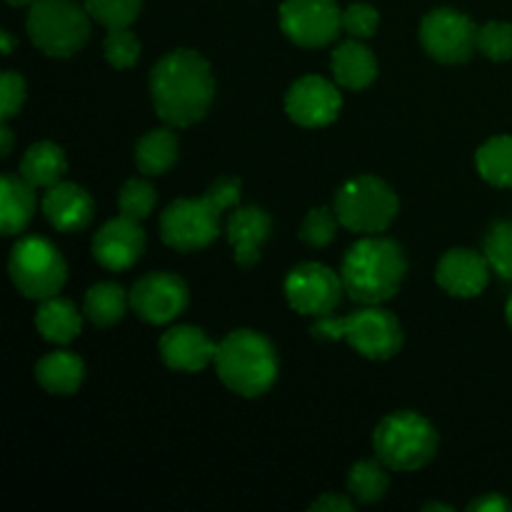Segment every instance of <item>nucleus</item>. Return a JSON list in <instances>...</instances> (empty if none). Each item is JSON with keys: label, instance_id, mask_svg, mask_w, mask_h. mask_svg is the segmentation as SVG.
<instances>
[{"label": "nucleus", "instance_id": "nucleus-1", "mask_svg": "<svg viewBox=\"0 0 512 512\" xmlns=\"http://www.w3.org/2000/svg\"><path fill=\"white\" fill-rule=\"evenodd\" d=\"M215 80L210 63L190 48L163 55L150 73V98L160 120L188 128L205 118L213 103Z\"/></svg>", "mask_w": 512, "mask_h": 512}, {"label": "nucleus", "instance_id": "nucleus-2", "mask_svg": "<svg viewBox=\"0 0 512 512\" xmlns=\"http://www.w3.org/2000/svg\"><path fill=\"white\" fill-rule=\"evenodd\" d=\"M238 178H218L203 198H183L170 203L160 215V238L180 253L208 248L220 233V215L240 200Z\"/></svg>", "mask_w": 512, "mask_h": 512}, {"label": "nucleus", "instance_id": "nucleus-3", "mask_svg": "<svg viewBox=\"0 0 512 512\" xmlns=\"http://www.w3.org/2000/svg\"><path fill=\"white\" fill-rule=\"evenodd\" d=\"M408 273L403 248L390 238L358 240L345 253L340 280L350 300L363 305H380L393 298Z\"/></svg>", "mask_w": 512, "mask_h": 512}, {"label": "nucleus", "instance_id": "nucleus-4", "mask_svg": "<svg viewBox=\"0 0 512 512\" xmlns=\"http://www.w3.org/2000/svg\"><path fill=\"white\" fill-rule=\"evenodd\" d=\"M220 383L240 398H260L278 378V355L273 343L255 330H233L215 353Z\"/></svg>", "mask_w": 512, "mask_h": 512}, {"label": "nucleus", "instance_id": "nucleus-5", "mask_svg": "<svg viewBox=\"0 0 512 512\" xmlns=\"http://www.w3.org/2000/svg\"><path fill=\"white\" fill-rule=\"evenodd\" d=\"M315 340H345L368 360H390L403 348V328L390 310L365 305L345 318L323 315L310 328Z\"/></svg>", "mask_w": 512, "mask_h": 512}, {"label": "nucleus", "instance_id": "nucleus-6", "mask_svg": "<svg viewBox=\"0 0 512 512\" xmlns=\"http://www.w3.org/2000/svg\"><path fill=\"white\" fill-rule=\"evenodd\" d=\"M373 448L380 463L390 470L410 473L420 470L435 458L438 433L433 423L413 410H398L385 415L373 433Z\"/></svg>", "mask_w": 512, "mask_h": 512}, {"label": "nucleus", "instance_id": "nucleus-7", "mask_svg": "<svg viewBox=\"0 0 512 512\" xmlns=\"http://www.w3.org/2000/svg\"><path fill=\"white\" fill-rule=\"evenodd\" d=\"M25 25L35 48L50 58H70L90 38V13L73 0H35Z\"/></svg>", "mask_w": 512, "mask_h": 512}, {"label": "nucleus", "instance_id": "nucleus-8", "mask_svg": "<svg viewBox=\"0 0 512 512\" xmlns=\"http://www.w3.org/2000/svg\"><path fill=\"white\" fill-rule=\"evenodd\" d=\"M398 213V195L375 175H358L335 193V215L353 233L378 235L390 228Z\"/></svg>", "mask_w": 512, "mask_h": 512}, {"label": "nucleus", "instance_id": "nucleus-9", "mask_svg": "<svg viewBox=\"0 0 512 512\" xmlns=\"http://www.w3.org/2000/svg\"><path fill=\"white\" fill-rule=\"evenodd\" d=\"M8 273L25 298L45 300L60 293L68 278V265L50 240L28 235L13 245Z\"/></svg>", "mask_w": 512, "mask_h": 512}, {"label": "nucleus", "instance_id": "nucleus-10", "mask_svg": "<svg viewBox=\"0 0 512 512\" xmlns=\"http://www.w3.org/2000/svg\"><path fill=\"white\" fill-rule=\"evenodd\" d=\"M420 43L438 63L458 65L470 60L478 48V28L460 10L435 8L420 20Z\"/></svg>", "mask_w": 512, "mask_h": 512}, {"label": "nucleus", "instance_id": "nucleus-11", "mask_svg": "<svg viewBox=\"0 0 512 512\" xmlns=\"http://www.w3.org/2000/svg\"><path fill=\"white\" fill-rule=\"evenodd\" d=\"M280 28L300 48H323L343 28V13L335 0H283Z\"/></svg>", "mask_w": 512, "mask_h": 512}, {"label": "nucleus", "instance_id": "nucleus-12", "mask_svg": "<svg viewBox=\"0 0 512 512\" xmlns=\"http://www.w3.org/2000/svg\"><path fill=\"white\" fill-rule=\"evenodd\" d=\"M285 298L295 313L323 318L340 303V293H345L343 280L338 273L320 263H300L285 278Z\"/></svg>", "mask_w": 512, "mask_h": 512}, {"label": "nucleus", "instance_id": "nucleus-13", "mask_svg": "<svg viewBox=\"0 0 512 512\" xmlns=\"http://www.w3.org/2000/svg\"><path fill=\"white\" fill-rule=\"evenodd\" d=\"M130 308L140 320L163 325L178 318L188 308V285L173 273H148L130 290Z\"/></svg>", "mask_w": 512, "mask_h": 512}, {"label": "nucleus", "instance_id": "nucleus-14", "mask_svg": "<svg viewBox=\"0 0 512 512\" xmlns=\"http://www.w3.org/2000/svg\"><path fill=\"white\" fill-rule=\"evenodd\" d=\"M343 108L338 88L320 75H305L290 85L285 95V113L303 128H323L338 118Z\"/></svg>", "mask_w": 512, "mask_h": 512}, {"label": "nucleus", "instance_id": "nucleus-15", "mask_svg": "<svg viewBox=\"0 0 512 512\" xmlns=\"http://www.w3.org/2000/svg\"><path fill=\"white\" fill-rule=\"evenodd\" d=\"M138 223L140 220L128 218V215H118L95 233L93 258L105 270L120 273L138 263L145 250V233Z\"/></svg>", "mask_w": 512, "mask_h": 512}, {"label": "nucleus", "instance_id": "nucleus-16", "mask_svg": "<svg viewBox=\"0 0 512 512\" xmlns=\"http://www.w3.org/2000/svg\"><path fill=\"white\" fill-rule=\"evenodd\" d=\"M435 280L453 298H475L488 288L490 263L478 250L453 248L440 258Z\"/></svg>", "mask_w": 512, "mask_h": 512}, {"label": "nucleus", "instance_id": "nucleus-17", "mask_svg": "<svg viewBox=\"0 0 512 512\" xmlns=\"http://www.w3.org/2000/svg\"><path fill=\"white\" fill-rule=\"evenodd\" d=\"M160 358L170 370L178 373H198L205 365L215 363L218 345L195 325H175L163 333L158 343Z\"/></svg>", "mask_w": 512, "mask_h": 512}, {"label": "nucleus", "instance_id": "nucleus-18", "mask_svg": "<svg viewBox=\"0 0 512 512\" xmlns=\"http://www.w3.org/2000/svg\"><path fill=\"white\" fill-rule=\"evenodd\" d=\"M93 213V198L88 195V190L75 183L60 180L43 195V215L58 233H78V230L88 228Z\"/></svg>", "mask_w": 512, "mask_h": 512}, {"label": "nucleus", "instance_id": "nucleus-19", "mask_svg": "<svg viewBox=\"0 0 512 512\" xmlns=\"http://www.w3.org/2000/svg\"><path fill=\"white\" fill-rule=\"evenodd\" d=\"M270 215L263 208H238L228 218V240L233 245V258L235 263L250 268L260 260V250H263L265 240L270 238Z\"/></svg>", "mask_w": 512, "mask_h": 512}, {"label": "nucleus", "instance_id": "nucleus-20", "mask_svg": "<svg viewBox=\"0 0 512 512\" xmlns=\"http://www.w3.org/2000/svg\"><path fill=\"white\" fill-rule=\"evenodd\" d=\"M333 75L338 85L348 90H363L378 75V60H375L373 50L368 45L360 43L358 38L345 40L333 50Z\"/></svg>", "mask_w": 512, "mask_h": 512}, {"label": "nucleus", "instance_id": "nucleus-21", "mask_svg": "<svg viewBox=\"0 0 512 512\" xmlns=\"http://www.w3.org/2000/svg\"><path fill=\"white\" fill-rule=\"evenodd\" d=\"M35 213L33 185L23 175L5 173L0 178V230L3 235L23 233Z\"/></svg>", "mask_w": 512, "mask_h": 512}, {"label": "nucleus", "instance_id": "nucleus-22", "mask_svg": "<svg viewBox=\"0 0 512 512\" xmlns=\"http://www.w3.org/2000/svg\"><path fill=\"white\" fill-rule=\"evenodd\" d=\"M85 365L70 350H55L43 355L35 365V380L50 395H73L83 383Z\"/></svg>", "mask_w": 512, "mask_h": 512}, {"label": "nucleus", "instance_id": "nucleus-23", "mask_svg": "<svg viewBox=\"0 0 512 512\" xmlns=\"http://www.w3.org/2000/svg\"><path fill=\"white\" fill-rule=\"evenodd\" d=\"M35 328H38L40 338L48 343L68 345L83 330V318L70 300L53 295V298L40 300V308L35 313Z\"/></svg>", "mask_w": 512, "mask_h": 512}, {"label": "nucleus", "instance_id": "nucleus-24", "mask_svg": "<svg viewBox=\"0 0 512 512\" xmlns=\"http://www.w3.org/2000/svg\"><path fill=\"white\" fill-rule=\"evenodd\" d=\"M65 170H68V163H65L63 148H58L50 140L33 143L20 160V175L33 188H53L60 183Z\"/></svg>", "mask_w": 512, "mask_h": 512}, {"label": "nucleus", "instance_id": "nucleus-25", "mask_svg": "<svg viewBox=\"0 0 512 512\" xmlns=\"http://www.w3.org/2000/svg\"><path fill=\"white\" fill-rule=\"evenodd\" d=\"M178 160V138L173 130L155 128L135 145V165L145 175H163Z\"/></svg>", "mask_w": 512, "mask_h": 512}, {"label": "nucleus", "instance_id": "nucleus-26", "mask_svg": "<svg viewBox=\"0 0 512 512\" xmlns=\"http://www.w3.org/2000/svg\"><path fill=\"white\" fill-rule=\"evenodd\" d=\"M128 305L130 295H125L118 283H98L85 293L83 313L95 328H110L123 320Z\"/></svg>", "mask_w": 512, "mask_h": 512}, {"label": "nucleus", "instance_id": "nucleus-27", "mask_svg": "<svg viewBox=\"0 0 512 512\" xmlns=\"http://www.w3.org/2000/svg\"><path fill=\"white\" fill-rule=\"evenodd\" d=\"M475 168L485 183L495 188H512V138L495 135L475 153Z\"/></svg>", "mask_w": 512, "mask_h": 512}, {"label": "nucleus", "instance_id": "nucleus-28", "mask_svg": "<svg viewBox=\"0 0 512 512\" xmlns=\"http://www.w3.org/2000/svg\"><path fill=\"white\" fill-rule=\"evenodd\" d=\"M388 485L390 480L383 463H375V460H360L348 475L350 495L363 505H373L383 500L385 493H388Z\"/></svg>", "mask_w": 512, "mask_h": 512}, {"label": "nucleus", "instance_id": "nucleus-29", "mask_svg": "<svg viewBox=\"0 0 512 512\" xmlns=\"http://www.w3.org/2000/svg\"><path fill=\"white\" fill-rule=\"evenodd\" d=\"M483 255L490 270L503 280H512V220H495L483 240Z\"/></svg>", "mask_w": 512, "mask_h": 512}, {"label": "nucleus", "instance_id": "nucleus-30", "mask_svg": "<svg viewBox=\"0 0 512 512\" xmlns=\"http://www.w3.org/2000/svg\"><path fill=\"white\" fill-rule=\"evenodd\" d=\"M90 18L103 23L105 28H128L140 13L143 0H83Z\"/></svg>", "mask_w": 512, "mask_h": 512}, {"label": "nucleus", "instance_id": "nucleus-31", "mask_svg": "<svg viewBox=\"0 0 512 512\" xmlns=\"http://www.w3.org/2000/svg\"><path fill=\"white\" fill-rule=\"evenodd\" d=\"M105 60H108L113 68L128 70L138 63L140 58V40L135 38V33L130 28H110V33L105 35Z\"/></svg>", "mask_w": 512, "mask_h": 512}, {"label": "nucleus", "instance_id": "nucleus-32", "mask_svg": "<svg viewBox=\"0 0 512 512\" xmlns=\"http://www.w3.org/2000/svg\"><path fill=\"white\" fill-rule=\"evenodd\" d=\"M155 190L153 185L140 178H130L118 193L120 215H128L133 220H143L153 213L155 208Z\"/></svg>", "mask_w": 512, "mask_h": 512}, {"label": "nucleus", "instance_id": "nucleus-33", "mask_svg": "<svg viewBox=\"0 0 512 512\" xmlns=\"http://www.w3.org/2000/svg\"><path fill=\"white\" fill-rule=\"evenodd\" d=\"M478 48L485 58L505 63L512 58V25L503 20H490L478 30Z\"/></svg>", "mask_w": 512, "mask_h": 512}, {"label": "nucleus", "instance_id": "nucleus-34", "mask_svg": "<svg viewBox=\"0 0 512 512\" xmlns=\"http://www.w3.org/2000/svg\"><path fill=\"white\" fill-rule=\"evenodd\" d=\"M338 223V215L330 213L328 208H313L305 215L303 223H300L298 238L305 245H310V248H325V245L333 243Z\"/></svg>", "mask_w": 512, "mask_h": 512}, {"label": "nucleus", "instance_id": "nucleus-35", "mask_svg": "<svg viewBox=\"0 0 512 512\" xmlns=\"http://www.w3.org/2000/svg\"><path fill=\"white\" fill-rule=\"evenodd\" d=\"M380 15L373 5L368 3H353L343 10V30L350 38L365 40L378 30Z\"/></svg>", "mask_w": 512, "mask_h": 512}, {"label": "nucleus", "instance_id": "nucleus-36", "mask_svg": "<svg viewBox=\"0 0 512 512\" xmlns=\"http://www.w3.org/2000/svg\"><path fill=\"white\" fill-rule=\"evenodd\" d=\"M25 103V80L20 78L15 70H5L3 78H0V105H3V113L0 118L10 120L13 115L20 113Z\"/></svg>", "mask_w": 512, "mask_h": 512}, {"label": "nucleus", "instance_id": "nucleus-37", "mask_svg": "<svg viewBox=\"0 0 512 512\" xmlns=\"http://www.w3.org/2000/svg\"><path fill=\"white\" fill-rule=\"evenodd\" d=\"M318 510L320 512H350L353 510V503H350L348 498H343V495L325 493V495H320L313 505H310V512H318Z\"/></svg>", "mask_w": 512, "mask_h": 512}, {"label": "nucleus", "instance_id": "nucleus-38", "mask_svg": "<svg viewBox=\"0 0 512 512\" xmlns=\"http://www.w3.org/2000/svg\"><path fill=\"white\" fill-rule=\"evenodd\" d=\"M470 512H510L512 505L500 493H488L468 505Z\"/></svg>", "mask_w": 512, "mask_h": 512}, {"label": "nucleus", "instance_id": "nucleus-39", "mask_svg": "<svg viewBox=\"0 0 512 512\" xmlns=\"http://www.w3.org/2000/svg\"><path fill=\"white\" fill-rule=\"evenodd\" d=\"M0 140H3V145H0V155H10V148H13V130L8 128V120H3V125H0Z\"/></svg>", "mask_w": 512, "mask_h": 512}, {"label": "nucleus", "instance_id": "nucleus-40", "mask_svg": "<svg viewBox=\"0 0 512 512\" xmlns=\"http://www.w3.org/2000/svg\"><path fill=\"white\" fill-rule=\"evenodd\" d=\"M0 40H3V55L13 53V38H10L8 30H3V33H0Z\"/></svg>", "mask_w": 512, "mask_h": 512}, {"label": "nucleus", "instance_id": "nucleus-41", "mask_svg": "<svg viewBox=\"0 0 512 512\" xmlns=\"http://www.w3.org/2000/svg\"><path fill=\"white\" fill-rule=\"evenodd\" d=\"M423 510H445V512H450L453 508H450V505H443V503H428Z\"/></svg>", "mask_w": 512, "mask_h": 512}, {"label": "nucleus", "instance_id": "nucleus-42", "mask_svg": "<svg viewBox=\"0 0 512 512\" xmlns=\"http://www.w3.org/2000/svg\"><path fill=\"white\" fill-rule=\"evenodd\" d=\"M505 318H508V325L512 328V293H510L508 303H505Z\"/></svg>", "mask_w": 512, "mask_h": 512}, {"label": "nucleus", "instance_id": "nucleus-43", "mask_svg": "<svg viewBox=\"0 0 512 512\" xmlns=\"http://www.w3.org/2000/svg\"><path fill=\"white\" fill-rule=\"evenodd\" d=\"M8 5H15V8H20V5H28V3H35V0H5Z\"/></svg>", "mask_w": 512, "mask_h": 512}]
</instances>
